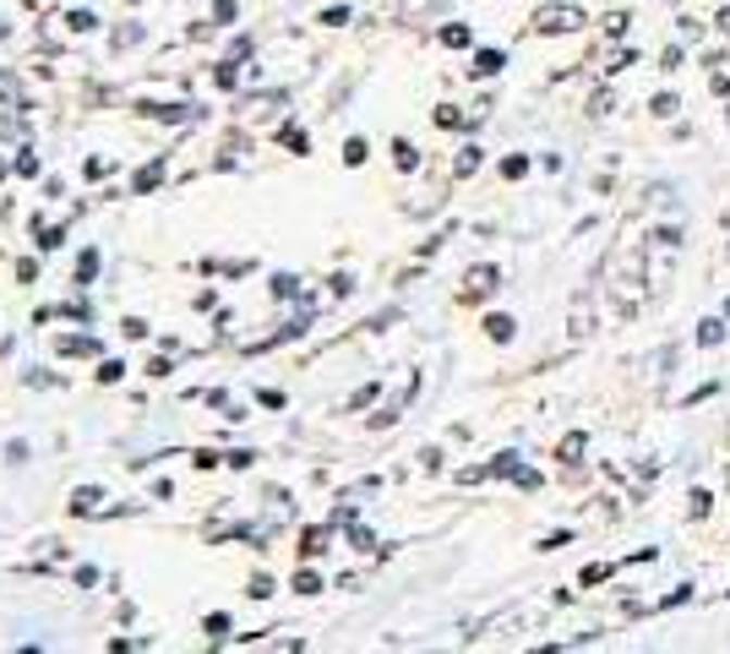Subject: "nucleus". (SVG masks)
Instances as JSON below:
<instances>
[{"label":"nucleus","instance_id":"f257e3e1","mask_svg":"<svg viewBox=\"0 0 730 654\" xmlns=\"http://www.w3.org/2000/svg\"><path fill=\"white\" fill-rule=\"evenodd\" d=\"M589 17L578 12V7H567V0H562V7H540V17H534V28L540 34H578Z\"/></svg>","mask_w":730,"mask_h":654},{"label":"nucleus","instance_id":"f03ea898","mask_svg":"<svg viewBox=\"0 0 730 654\" xmlns=\"http://www.w3.org/2000/svg\"><path fill=\"white\" fill-rule=\"evenodd\" d=\"M496 284H502V273H496V267H475V273H469V300H480V294H491Z\"/></svg>","mask_w":730,"mask_h":654},{"label":"nucleus","instance_id":"7ed1b4c3","mask_svg":"<svg viewBox=\"0 0 730 654\" xmlns=\"http://www.w3.org/2000/svg\"><path fill=\"white\" fill-rule=\"evenodd\" d=\"M719 339H725V316H703V322H697V344L714 350Z\"/></svg>","mask_w":730,"mask_h":654},{"label":"nucleus","instance_id":"20e7f679","mask_svg":"<svg viewBox=\"0 0 730 654\" xmlns=\"http://www.w3.org/2000/svg\"><path fill=\"white\" fill-rule=\"evenodd\" d=\"M469 72H475V77H496V72H502V55H496V50H480Z\"/></svg>","mask_w":730,"mask_h":654},{"label":"nucleus","instance_id":"39448f33","mask_svg":"<svg viewBox=\"0 0 730 654\" xmlns=\"http://www.w3.org/2000/svg\"><path fill=\"white\" fill-rule=\"evenodd\" d=\"M572 334H578V339L589 334V289H583V294L572 300Z\"/></svg>","mask_w":730,"mask_h":654},{"label":"nucleus","instance_id":"423d86ee","mask_svg":"<svg viewBox=\"0 0 730 654\" xmlns=\"http://www.w3.org/2000/svg\"><path fill=\"white\" fill-rule=\"evenodd\" d=\"M486 334H491L496 344H507V339H513V316H491V322H486Z\"/></svg>","mask_w":730,"mask_h":654},{"label":"nucleus","instance_id":"0eeeda50","mask_svg":"<svg viewBox=\"0 0 730 654\" xmlns=\"http://www.w3.org/2000/svg\"><path fill=\"white\" fill-rule=\"evenodd\" d=\"M654 246H659V251H676V246H681V229H676V224L654 229Z\"/></svg>","mask_w":730,"mask_h":654},{"label":"nucleus","instance_id":"6e6552de","mask_svg":"<svg viewBox=\"0 0 730 654\" xmlns=\"http://www.w3.org/2000/svg\"><path fill=\"white\" fill-rule=\"evenodd\" d=\"M676 110H681V99H676V93H659V99H654V115H659V121H670Z\"/></svg>","mask_w":730,"mask_h":654},{"label":"nucleus","instance_id":"1a4fd4ad","mask_svg":"<svg viewBox=\"0 0 730 654\" xmlns=\"http://www.w3.org/2000/svg\"><path fill=\"white\" fill-rule=\"evenodd\" d=\"M442 45H453V50H464V45H469V28H458V23H453V28H442Z\"/></svg>","mask_w":730,"mask_h":654},{"label":"nucleus","instance_id":"9d476101","mask_svg":"<svg viewBox=\"0 0 730 654\" xmlns=\"http://www.w3.org/2000/svg\"><path fill=\"white\" fill-rule=\"evenodd\" d=\"M475 169H480V148H464L458 153V175H475Z\"/></svg>","mask_w":730,"mask_h":654},{"label":"nucleus","instance_id":"9b49d317","mask_svg":"<svg viewBox=\"0 0 730 654\" xmlns=\"http://www.w3.org/2000/svg\"><path fill=\"white\" fill-rule=\"evenodd\" d=\"M393 153H399V169H415V164H420V153H415V148H410V142H399V148H393Z\"/></svg>","mask_w":730,"mask_h":654},{"label":"nucleus","instance_id":"f8f14e48","mask_svg":"<svg viewBox=\"0 0 730 654\" xmlns=\"http://www.w3.org/2000/svg\"><path fill=\"white\" fill-rule=\"evenodd\" d=\"M502 175H507V180H524V175H529V159H507Z\"/></svg>","mask_w":730,"mask_h":654},{"label":"nucleus","instance_id":"ddd939ff","mask_svg":"<svg viewBox=\"0 0 730 654\" xmlns=\"http://www.w3.org/2000/svg\"><path fill=\"white\" fill-rule=\"evenodd\" d=\"M605 34H611V39H621V34H627V17H621V12H616V17H605Z\"/></svg>","mask_w":730,"mask_h":654},{"label":"nucleus","instance_id":"4468645a","mask_svg":"<svg viewBox=\"0 0 730 654\" xmlns=\"http://www.w3.org/2000/svg\"><path fill=\"white\" fill-rule=\"evenodd\" d=\"M659 72H681V50H665L659 55Z\"/></svg>","mask_w":730,"mask_h":654},{"label":"nucleus","instance_id":"2eb2a0df","mask_svg":"<svg viewBox=\"0 0 730 654\" xmlns=\"http://www.w3.org/2000/svg\"><path fill=\"white\" fill-rule=\"evenodd\" d=\"M708 88H714L719 99H730V77H725V72H714V77H708Z\"/></svg>","mask_w":730,"mask_h":654},{"label":"nucleus","instance_id":"dca6fc26","mask_svg":"<svg viewBox=\"0 0 730 654\" xmlns=\"http://www.w3.org/2000/svg\"><path fill=\"white\" fill-rule=\"evenodd\" d=\"M589 115H611V93H594L589 99Z\"/></svg>","mask_w":730,"mask_h":654},{"label":"nucleus","instance_id":"f3484780","mask_svg":"<svg viewBox=\"0 0 730 654\" xmlns=\"http://www.w3.org/2000/svg\"><path fill=\"white\" fill-rule=\"evenodd\" d=\"M343 159H349V164H365V142H360V137H354V142H349V148H343Z\"/></svg>","mask_w":730,"mask_h":654},{"label":"nucleus","instance_id":"a211bd4d","mask_svg":"<svg viewBox=\"0 0 730 654\" xmlns=\"http://www.w3.org/2000/svg\"><path fill=\"white\" fill-rule=\"evenodd\" d=\"M578 453H583V437H567V442H562V458H567V464H572V458H578Z\"/></svg>","mask_w":730,"mask_h":654},{"label":"nucleus","instance_id":"6ab92c4d","mask_svg":"<svg viewBox=\"0 0 730 654\" xmlns=\"http://www.w3.org/2000/svg\"><path fill=\"white\" fill-rule=\"evenodd\" d=\"M708 502H714L708 491H692V518H703V513H708Z\"/></svg>","mask_w":730,"mask_h":654},{"label":"nucleus","instance_id":"aec40b11","mask_svg":"<svg viewBox=\"0 0 730 654\" xmlns=\"http://www.w3.org/2000/svg\"><path fill=\"white\" fill-rule=\"evenodd\" d=\"M714 28H719V34H730V7H719V17H714Z\"/></svg>","mask_w":730,"mask_h":654},{"label":"nucleus","instance_id":"412c9836","mask_svg":"<svg viewBox=\"0 0 730 654\" xmlns=\"http://www.w3.org/2000/svg\"><path fill=\"white\" fill-rule=\"evenodd\" d=\"M725 322H730V300H725Z\"/></svg>","mask_w":730,"mask_h":654}]
</instances>
